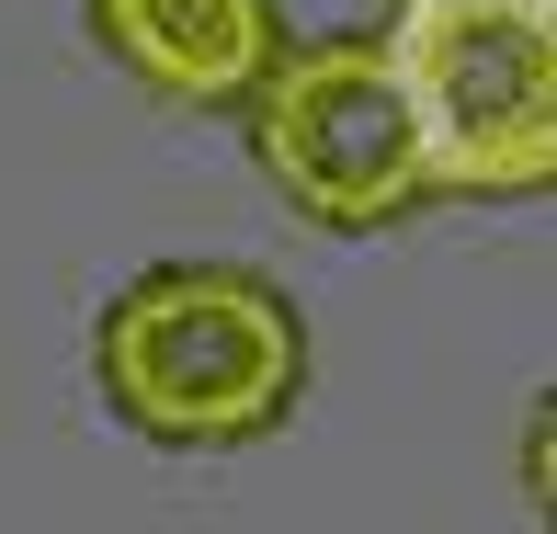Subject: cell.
Here are the masks:
<instances>
[{"label": "cell", "instance_id": "7a4b0ae2", "mask_svg": "<svg viewBox=\"0 0 557 534\" xmlns=\"http://www.w3.org/2000/svg\"><path fill=\"white\" fill-rule=\"evenodd\" d=\"M387 69L421 125V194L535 206L557 183V0H398Z\"/></svg>", "mask_w": 557, "mask_h": 534}, {"label": "cell", "instance_id": "3957f363", "mask_svg": "<svg viewBox=\"0 0 557 534\" xmlns=\"http://www.w3.org/2000/svg\"><path fill=\"white\" fill-rule=\"evenodd\" d=\"M250 160L308 227H398L421 194V125L387 69V35H308L273 46L262 80L239 91Z\"/></svg>", "mask_w": 557, "mask_h": 534}, {"label": "cell", "instance_id": "277c9868", "mask_svg": "<svg viewBox=\"0 0 557 534\" xmlns=\"http://www.w3.org/2000/svg\"><path fill=\"white\" fill-rule=\"evenodd\" d=\"M91 46L171 114H239V91L285 46V12L273 0H91Z\"/></svg>", "mask_w": 557, "mask_h": 534}, {"label": "cell", "instance_id": "6da1fadb", "mask_svg": "<svg viewBox=\"0 0 557 534\" xmlns=\"http://www.w3.org/2000/svg\"><path fill=\"white\" fill-rule=\"evenodd\" d=\"M319 352L308 308L250 262H148L91 319V387L137 444L227 455L296 421Z\"/></svg>", "mask_w": 557, "mask_h": 534}]
</instances>
